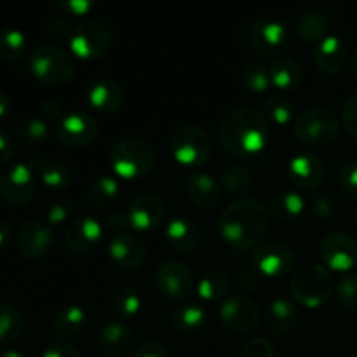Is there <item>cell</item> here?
I'll list each match as a JSON object with an SVG mask.
<instances>
[{
	"mask_svg": "<svg viewBox=\"0 0 357 357\" xmlns=\"http://www.w3.org/2000/svg\"><path fill=\"white\" fill-rule=\"evenodd\" d=\"M271 126L264 112L244 105L230 110L220 124V142L234 157H250L265 149Z\"/></svg>",
	"mask_w": 357,
	"mask_h": 357,
	"instance_id": "6da1fadb",
	"label": "cell"
},
{
	"mask_svg": "<svg viewBox=\"0 0 357 357\" xmlns=\"http://www.w3.org/2000/svg\"><path fill=\"white\" fill-rule=\"evenodd\" d=\"M268 227V209L255 197L234 201L220 215L218 230L223 241L234 250L244 251L261 241Z\"/></svg>",
	"mask_w": 357,
	"mask_h": 357,
	"instance_id": "7a4b0ae2",
	"label": "cell"
},
{
	"mask_svg": "<svg viewBox=\"0 0 357 357\" xmlns=\"http://www.w3.org/2000/svg\"><path fill=\"white\" fill-rule=\"evenodd\" d=\"M28 70L45 86H65L73 79L75 63L72 54L56 44H42L28 56Z\"/></svg>",
	"mask_w": 357,
	"mask_h": 357,
	"instance_id": "3957f363",
	"label": "cell"
},
{
	"mask_svg": "<svg viewBox=\"0 0 357 357\" xmlns=\"http://www.w3.org/2000/svg\"><path fill=\"white\" fill-rule=\"evenodd\" d=\"M291 295L300 305L309 307V309H319L333 293V281L331 275L323 265L310 264L300 265L291 275L289 281Z\"/></svg>",
	"mask_w": 357,
	"mask_h": 357,
	"instance_id": "277c9868",
	"label": "cell"
},
{
	"mask_svg": "<svg viewBox=\"0 0 357 357\" xmlns=\"http://www.w3.org/2000/svg\"><path fill=\"white\" fill-rule=\"evenodd\" d=\"M342 121L326 107H310L298 115L295 135L300 143L312 149H326L337 142Z\"/></svg>",
	"mask_w": 357,
	"mask_h": 357,
	"instance_id": "5b68a950",
	"label": "cell"
},
{
	"mask_svg": "<svg viewBox=\"0 0 357 357\" xmlns=\"http://www.w3.org/2000/svg\"><path fill=\"white\" fill-rule=\"evenodd\" d=\"M110 166L122 180H136L155 166V149L142 138H124L110 152Z\"/></svg>",
	"mask_w": 357,
	"mask_h": 357,
	"instance_id": "8992f818",
	"label": "cell"
},
{
	"mask_svg": "<svg viewBox=\"0 0 357 357\" xmlns=\"http://www.w3.org/2000/svg\"><path fill=\"white\" fill-rule=\"evenodd\" d=\"M114 28L101 17H89L79 23L73 31L70 54L80 59H98L114 45Z\"/></svg>",
	"mask_w": 357,
	"mask_h": 357,
	"instance_id": "52a82bcc",
	"label": "cell"
},
{
	"mask_svg": "<svg viewBox=\"0 0 357 357\" xmlns=\"http://www.w3.org/2000/svg\"><path fill=\"white\" fill-rule=\"evenodd\" d=\"M171 152L181 166L199 167L211 157V142L197 126H180L171 136Z\"/></svg>",
	"mask_w": 357,
	"mask_h": 357,
	"instance_id": "ba28073f",
	"label": "cell"
},
{
	"mask_svg": "<svg viewBox=\"0 0 357 357\" xmlns=\"http://www.w3.org/2000/svg\"><path fill=\"white\" fill-rule=\"evenodd\" d=\"M248 40L257 54L264 58H278L289 45V31L281 21L258 17L250 24Z\"/></svg>",
	"mask_w": 357,
	"mask_h": 357,
	"instance_id": "9c48e42d",
	"label": "cell"
},
{
	"mask_svg": "<svg viewBox=\"0 0 357 357\" xmlns=\"http://www.w3.org/2000/svg\"><path fill=\"white\" fill-rule=\"evenodd\" d=\"M35 174L28 164L16 162L0 173V197L14 208H24L35 195Z\"/></svg>",
	"mask_w": 357,
	"mask_h": 357,
	"instance_id": "30bf717a",
	"label": "cell"
},
{
	"mask_svg": "<svg viewBox=\"0 0 357 357\" xmlns=\"http://www.w3.org/2000/svg\"><path fill=\"white\" fill-rule=\"evenodd\" d=\"M251 265L264 278H281L288 274L295 265V253L282 241H265L255 250Z\"/></svg>",
	"mask_w": 357,
	"mask_h": 357,
	"instance_id": "8fae6325",
	"label": "cell"
},
{
	"mask_svg": "<svg viewBox=\"0 0 357 357\" xmlns=\"http://www.w3.org/2000/svg\"><path fill=\"white\" fill-rule=\"evenodd\" d=\"M218 316L222 323L234 333L253 331L260 323V307L246 295H230L220 303Z\"/></svg>",
	"mask_w": 357,
	"mask_h": 357,
	"instance_id": "7c38bea8",
	"label": "cell"
},
{
	"mask_svg": "<svg viewBox=\"0 0 357 357\" xmlns=\"http://www.w3.org/2000/svg\"><path fill=\"white\" fill-rule=\"evenodd\" d=\"M155 288L171 300H185L194 291V278L180 260H164L155 268Z\"/></svg>",
	"mask_w": 357,
	"mask_h": 357,
	"instance_id": "4fadbf2b",
	"label": "cell"
},
{
	"mask_svg": "<svg viewBox=\"0 0 357 357\" xmlns=\"http://www.w3.org/2000/svg\"><path fill=\"white\" fill-rule=\"evenodd\" d=\"M319 255L331 271L347 272L357 264V243L349 234L335 230L321 239Z\"/></svg>",
	"mask_w": 357,
	"mask_h": 357,
	"instance_id": "5bb4252c",
	"label": "cell"
},
{
	"mask_svg": "<svg viewBox=\"0 0 357 357\" xmlns=\"http://www.w3.org/2000/svg\"><path fill=\"white\" fill-rule=\"evenodd\" d=\"M56 138L72 149H80L93 143L98 136V122L86 112H70L56 124Z\"/></svg>",
	"mask_w": 357,
	"mask_h": 357,
	"instance_id": "9a60e30c",
	"label": "cell"
},
{
	"mask_svg": "<svg viewBox=\"0 0 357 357\" xmlns=\"http://www.w3.org/2000/svg\"><path fill=\"white\" fill-rule=\"evenodd\" d=\"M288 176L300 190L314 192L326 178V164L317 153L300 152L289 159Z\"/></svg>",
	"mask_w": 357,
	"mask_h": 357,
	"instance_id": "2e32d148",
	"label": "cell"
},
{
	"mask_svg": "<svg viewBox=\"0 0 357 357\" xmlns=\"http://www.w3.org/2000/svg\"><path fill=\"white\" fill-rule=\"evenodd\" d=\"M17 251L26 260H40L51 251L52 230L51 225L42 220H30L21 227L17 234Z\"/></svg>",
	"mask_w": 357,
	"mask_h": 357,
	"instance_id": "e0dca14e",
	"label": "cell"
},
{
	"mask_svg": "<svg viewBox=\"0 0 357 357\" xmlns=\"http://www.w3.org/2000/svg\"><path fill=\"white\" fill-rule=\"evenodd\" d=\"M108 257L122 271H138L145 264L146 248L135 234H117L108 243Z\"/></svg>",
	"mask_w": 357,
	"mask_h": 357,
	"instance_id": "ac0fdd59",
	"label": "cell"
},
{
	"mask_svg": "<svg viewBox=\"0 0 357 357\" xmlns=\"http://www.w3.org/2000/svg\"><path fill=\"white\" fill-rule=\"evenodd\" d=\"M101 236H103V229L100 222L91 216H82V218L73 220L65 230V244L72 253L86 255L100 244Z\"/></svg>",
	"mask_w": 357,
	"mask_h": 357,
	"instance_id": "d6986e66",
	"label": "cell"
},
{
	"mask_svg": "<svg viewBox=\"0 0 357 357\" xmlns=\"http://www.w3.org/2000/svg\"><path fill=\"white\" fill-rule=\"evenodd\" d=\"M164 211H166V208H164V202L159 195H138L128 209L131 229L142 230V232H149V230L155 229V227L162 222Z\"/></svg>",
	"mask_w": 357,
	"mask_h": 357,
	"instance_id": "ffe728a7",
	"label": "cell"
},
{
	"mask_svg": "<svg viewBox=\"0 0 357 357\" xmlns=\"http://www.w3.org/2000/svg\"><path fill=\"white\" fill-rule=\"evenodd\" d=\"M28 166L33 171L35 178H40L42 183L54 190H65L72 185L73 173L68 164L56 159H47V157L35 153L28 159Z\"/></svg>",
	"mask_w": 357,
	"mask_h": 357,
	"instance_id": "44dd1931",
	"label": "cell"
},
{
	"mask_svg": "<svg viewBox=\"0 0 357 357\" xmlns=\"http://www.w3.org/2000/svg\"><path fill=\"white\" fill-rule=\"evenodd\" d=\"M166 241L174 251L181 255H190L201 248L202 234L197 223L185 216L173 218L166 225Z\"/></svg>",
	"mask_w": 357,
	"mask_h": 357,
	"instance_id": "7402d4cb",
	"label": "cell"
},
{
	"mask_svg": "<svg viewBox=\"0 0 357 357\" xmlns=\"http://www.w3.org/2000/svg\"><path fill=\"white\" fill-rule=\"evenodd\" d=\"M135 333L124 321H112L107 323L96 335V347L101 354L117 357L131 349Z\"/></svg>",
	"mask_w": 357,
	"mask_h": 357,
	"instance_id": "603a6c76",
	"label": "cell"
},
{
	"mask_svg": "<svg viewBox=\"0 0 357 357\" xmlns=\"http://www.w3.org/2000/svg\"><path fill=\"white\" fill-rule=\"evenodd\" d=\"M298 324V309L288 298H275L265 310V328L275 337L289 335Z\"/></svg>",
	"mask_w": 357,
	"mask_h": 357,
	"instance_id": "cb8c5ba5",
	"label": "cell"
},
{
	"mask_svg": "<svg viewBox=\"0 0 357 357\" xmlns=\"http://www.w3.org/2000/svg\"><path fill=\"white\" fill-rule=\"evenodd\" d=\"M314 59L324 73H340L349 61L347 45L337 35H328L314 49Z\"/></svg>",
	"mask_w": 357,
	"mask_h": 357,
	"instance_id": "d4e9b609",
	"label": "cell"
},
{
	"mask_svg": "<svg viewBox=\"0 0 357 357\" xmlns=\"http://www.w3.org/2000/svg\"><path fill=\"white\" fill-rule=\"evenodd\" d=\"M87 101L100 114H115L124 105V91L115 80H94L87 89Z\"/></svg>",
	"mask_w": 357,
	"mask_h": 357,
	"instance_id": "484cf974",
	"label": "cell"
},
{
	"mask_svg": "<svg viewBox=\"0 0 357 357\" xmlns=\"http://www.w3.org/2000/svg\"><path fill=\"white\" fill-rule=\"evenodd\" d=\"M333 26V16L324 7H310L303 10L298 17V33L303 40L317 42L328 37V31Z\"/></svg>",
	"mask_w": 357,
	"mask_h": 357,
	"instance_id": "4316f807",
	"label": "cell"
},
{
	"mask_svg": "<svg viewBox=\"0 0 357 357\" xmlns=\"http://www.w3.org/2000/svg\"><path fill=\"white\" fill-rule=\"evenodd\" d=\"M187 194L199 208H213L222 197V185L206 173H195L187 181Z\"/></svg>",
	"mask_w": 357,
	"mask_h": 357,
	"instance_id": "83f0119b",
	"label": "cell"
},
{
	"mask_svg": "<svg viewBox=\"0 0 357 357\" xmlns=\"http://www.w3.org/2000/svg\"><path fill=\"white\" fill-rule=\"evenodd\" d=\"M271 84L281 91H293L302 82L303 72L298 63L293 58H278L272 63L271 70Z\"/></svg>",
	"mask_w": 357,
	"mask_h": 357,
	"instance_id": "f1b7e54d",
	"label": "cell"
},
{
	"mask_svg": "<svg viewBox=\"0 0 357 357\" xmlns=\"http://www.w3.org/2000/svg\"><path fill=\"white\" fill-rule=\"evenodd\" d=\"M208 321V310L201 307L199 303H187L178 309H174L171 316L174 330L183 335H192L201 330Z\"/></svg>",
	"mask_w": 357,
	"mask_h": 357,
	"instance_id": "f546056e",
	"label": "cell"
},
{
	"mask_svg": "<svg viewBox=\"0 0 357 357\" xmlns=\"http://www.w3.org/2000/svg\"><path fill=\"white\" fill-rule=\"evenodd\" d=\"M230 278L223 271H208L197 282V293L206 302H220L225 300L230 291Z\"/></svg>",
	"mask_w": 357,
	"mask_h": 357,
	"instance_id": "4dcf8cb0",
	"label": "cell"
},
{
	"mask_svg": "<svg viewBox=\"0 0 357 357\" xmlns=\"http://www.w3.org/2000/svg\"><path fill=\"white\" fill-rule=\"evenodd\" d=\"M86 326V312L79 305H68L56 314L52 330L59 338H75Z\"/></svg>",
	"mask_w": 357,
	"mask_h": 357,
	"instance_id": "1f68e13d",
	"label": "cell"
},
{
	"mask_svg": "<svg viewBox=\"0 0 357 357\" xmlns=\"http://www.w3.org/2000/svg\"><path fill=\"white\" fill-rule=\"evenodd\" d=\"M24 317L13 303H0V345H10L23 335Z\"/></svg>",
	"mask_w": 357,
	"mask_h": 357,
	"instance_id": "d6a6232c",
	"label": "cell"
},
{
	"mask_svg": "<svg viewBox=\"0 0 357 357\" xmlns=\"http://www.w3.org/2000/svg\"><path fill=\"white\" fill-rule=\"evenodd\" d=\"M305 211V199L293 190H284L271 202V213L279 222H293Z\"/></svg>",
	"mask_w": 357,
	"mask_h": 357,
	"instance_id": "836d02e7",
	"label": "cell"
},
{
	"mask_svg": "<svg viewBox=\"0 0 357 357\" xmlns=\"http://www.w3.org/2000/svg\"><path fill=\"white\" fill-rule=\"evenodd\" d=\"M28 38L20 28H3L0 31V58L16 63L26 56Z\"/></svg>",
	"mask_w": 357,
	"mask_h": 357,
	"instance_id": "e575fe53",
	"label": "cell"
},
{
	"mask_svg": "<svg viewBox=\"0 0 357 357\" xmlns=\"http://www.w3.org/2000/svg\"><path fill=\"white\" fill-rule=\"evenodd\" d=\"M121 192V185L115 178L112 176H101L94 180L87 188V201L93 208H108L114 204Z\"/></svg>",
	"mask_w": 357,
	"mask_h": 357,
	"instance_id": "d590c367",
	"label": "cell"
},
{
	"mask_svg": "<svg viewBox=\"0 0 357 357\" xmlns=\"http://www.w3.org/2000/svg\"><path fill=\"white\" fill-rule=\"evenodd\" d=\"M253 171L244 164L229 166L222 173V188L227 195H243L253 187Z\"/></svg>",
	"mask_w": 357,
	"mask_h": 357,
	"instance_id": "8d00e7d4",
	"label": "cell"
},
{
	"mask_svg": "<svg viewBox=\"0 0 357 357\" xmlns=\"http://www.w3.org/2000/svg\"><path fill=\"white\" fill-rule=\"evenodd\" d=\"M49 128L47 122L42 117H26L17 124L16 139L23 146L33 149V146L42 145L47 139Z\"/></svg>",
	"mask_w": 357,
	"mask_h": 357,
	"instance_id": "74e56055",
	"label": "cell"
},
{
	"mask_svg": "<svg viewBox=\"0 0 357 357\" xmlns=\"http://www.w3.org/2000/svg\"><path fill=\"white\" fill-rule=\"evenodd\" d=\"M264 115L275 126H286L295 115V103L286 94H274L264 101Z\"/></svg>",
	"mask_w": 357,
	"mask_h": 357,
	"instance_id": "f35d334b",
	"label": "cell"
},
{
	"mask_svg": "<svg viewBox=\"0 0 357 357\" xmlns=\"http://www.w3.org/2000/svg\"><path fill=\"white\" fill-rule=\"evenodd\" d=\"M139 309H142V298H139L136 289L122 288L115 293L114 312L117 314L122 321L132 319L135 316H138Z\"/></svg>",
	"mask_w": 357,
	"mask_h": 357,
	"instance_id": "ab89813d",
	"label": "cell"
},
{
	"mask_svg": "<svg viewBox=\"0 0 357 357\" xmlns=\"http://www.w3.org/2000/svg\"><path fill=\"white\" fill-rule=\"evenodd\" d=\"M337 302L344 310L357 312V272H351L338 281Z\"/></svg>",
	"mask_w": 357,
	"mask_h": 357,
	"instance_id": "60d3db41",
	"label": "cell"
},
{
	"mask_svg": "<svg viewBox=\"0 0 357 357\" xmlns=\"http://www.w3.org/2000/svg\"><path fill=\"white\" fill-rule=\"evenodd\" d=\"M243 84L253 93H264L271 86V73L260 63H250L243 72Z\"/></svg>",
	"mask_w": 357,
	"mask_h": 357,
	"instance_id": "b9f144b4",
	"label": "cell"
},
{
	"mask_svg": "<svg viewBox=\"0 0 357 357\" xmlns=\"http://www.w3.org/2000/svg\"><path fill=\"white\" fill-rule=\"evenodd\" d=\"M342 126L351 138L357 142V93L351 94L342 107Z\"/></svg>",
	"mask_w": 357,
	"mask_h": 357,
	"instance_id": "7bdbcfd3",
	"label": "cell"
},
{
	"mask_svg": "<svg viewBox=\"0 0 357 357\" xmlns=\"http://www.w3.org/2000/svg\"><path fill=\"white\" fill-rule=\"evenodd\" d=\"M338 185L351 197L357 199V160L345 162L338 171Z\"/></svg>",
	"mask_w": 357,
	"mask_h": 357,
	"instance_id": "ee69618b",
	"label": "cell"
},
{
	"mask_svg": "<svg viewBox=\"0 0 357 357\" xmlns=\"http://www.w3.org/2000/svg\"><path fill=\"white\" fill-rule=\"evenodd\" d=\"M72 209H73L72 199L68 197L56 199L47 209V223L52 227V225H59V223L66 222L68 216L72 215Z\"/></svg>",
	"mask_w": 357,
	"mask_h": 357,
	"instance_id": "f6af8a7d",
	"label": "cell"
},
{
	"mask_svg": "<svg viewBox=\"0 0 357 357\" xmlns=\"http://www.w3.org/2000/svg\"><path fill=\"white\" fill-rule=\"evenodd\" d=\"M77 24H73L68 17L65 16H54L49 20L47 31L51 37L58 38V40H72L73 31H75Z\"/></svg>",
	"mask_w": 357,
	"mask_h": 357,
	"instance_id": "bcb514c9",
	"label": "cell"
},
{
	"mask_svg": "<svg viewBox=\"0 0 357 357\" xmlns=\"http://www.w3.org/2000/svg\"><path fill=\"white\" fill-rule=\"evenodd\" d=\"M241 357H274V347L267 338L255 337L244 344Z\"/></svg>",
	"mask_w": 357,
	"mask_h": 357,
	"instance_id": "7dc6e473",
	"label": "cell"
},
{
	"mask_svg": "<svg viewBox=\"0 0 357 357\" xmlns=\"http://www.w3.org/2000/svg\"><path fill=\"white\" fill-rule=\"evenodd\" d=\"M56 7L73 16H84V14H89L96 7V3L91 0H61V2H56Z\"/></svg>",
	"mask_w": 357,
	"mask_h": 357,
	"instance_id": "c3c4849f",
	"label": "cell"
},
{
	"mask_svg": "<svg viewBox=\"0 0 357 357\" xmlns=\"http://www.w3.org/2000/svg\"><path fill=\"white\" fill-rule=\"evenodd\" d=\"M42 357H82L80 352L77 351L73 345L66 344V342H52L42 352Z\"/></svg>",
	"mask_w": 357,
	"mask_h": 357,
	"instance_id": "681fc988",
	"label": "cell"
},
{
	"mask_svg": "<svg viewBox=\"0 0 357 357\" xmlns=\"http://www.w3.org/2000/svg\"><path fill=\"white\" fill-rule=\"evenodd\" d=\"M310 209H312V213L317 218L326 220L333 216L335 204L330 197H326V195H314L312 202H310Z\"/></svg>",
	"mask_w": 357,
	"mask_h": 357,
	"instance_id": "f907efd6",
	"label": "cell"
},
{
	"mask_svg": "<svg viewBox=\"0 0 357 357\" xmlns=\"http://www.w3.org/2000/svg\"><path fill=\"white\" fill-rule=\"evenodd\" d=\"M135 357H169V354L160 342L143 340L135 351Z\"/></svg>",
	"mask_w": 357,
	"mask_h": 357,
	"instance_id": "816d5d0a",
	"label": "cell"
},
{
	"mask_svg": "<svg viewBox=\"0 0 357 357\" xmlns=\"http://www.w3.org/2000/svg\"><path fill=\"white\" fill-rule=\"evenodd\" d=\"M107 227L115 234H124L126 230L131 227L129 223V216L128 213H121V211H114L107 216Z\"/></svg>",
	"mask_w": 357,
	"mask_h": 357,
	"instance_id": "f5cc1de1",
	"label": "cell"
},
{
	"mask_svg": "<svg viewBox=\"0 0 357 357\" xmlns=\"http://www.w3.org/2000/svg\"><path fill=\"white\" fill-rule=\"evenodd\" d=\"M40 114L44 117V121H61L63 117V108L58 101L54 100H45L40 103Z\"/></svg>",
	"mask_w": 357,
	"mask_h": 357,
	"instance_id": "db71d44e",
	"label": "cell"
},
{
	"mask_svg": "<svg viewBox=\"0 0 357 357\" xmlns=\"http://www.w3.org/2000/svg\"><path fill=\"white\" fill-rule=\"evenodd\" d=\"M14 153V143L3 129H0V166L7 164Z\"/></svg>",
	"mask_w": 357,
	"mask_h": 357,
	"instance_id": "11a10c76",
	"label": "cell"
},
{
	"mask_svg": "<svg viewBox=\"0 0 357 357\" xmlns=\"http://www.w3.org/2000/svg\"><path fill=\"white\" fill-rule=\"evenodd\" d=\"M258 281H260V274H258L255 268H251V271L241 274L239 284L244 291H253V289L258 286Z\"/></svg>",
	"mask_w": 357,
	"mask_h": 357,
	"instance_id": "9f6ffc18",
	"label": "cell"
},
{
	"mask_svg": "<svg viewBox=\"0 0 357 357\" xmlns=\"http://www.w3.org/2000/svg\"><path fill=\"white\" fill-rule=\"evenodd\" d=\"M10 234H13V230H10L9 222L0 218V251L7 246V243H9L10 239Z\"/></svg>",
	"mask_w": 357,
	"mask_h": 357,
	"instance_id": "6f0895ef",
	"label": "cell"
},
{
	"mask_svg": "<svg viewBox=\"0 0 357 357\" xmlns=\"http://www.w3.org/2000/svg\"><path fill=\"white\" fill-rule=\"evenodd\" d=\"M9 110H10L9 96H7L6 93H2V91H0V121L7 117V114H9Z\"/></svg>",
	"mask_w": 357,
	"mask_h": 357,
	"instance_id": "680465c9",
	"label": "cell"
},
{
	"mask_svg": "<svg viewBox=\"0 0 357 357\" xmlns=\"http://www.w3.org/2000/svg\"><path fill=\"white\" fill-rule=\"evenodd\" d=\"M347 70L351 73V77L354 80H357V51L349 54V61H347Z\"/></svg>",
	"mask_w": 357,
	"mask_h": 357,
	"instance_id": "91938a15",
	"label": "cell"
},
{
	"mask_svg": "<svg viewBox=\"0 0 357 357\" xmlns=\"http://www.w3.org/2000/svg\"><path fill=\"white\" fill-rule=\"evenodd\" d=\"M0 357H26V356L21 354L20 351H14V349H7V351L0 352Z\"/></svg>",
	"mask_w": 357,
	"mask_h": 357,
	"instance_id": "94428289",
	"label": "cell"
},
{
	"mask_svg": "<svg viewBox=\"0 0 357 357\" xmlns=\"http://www.w3.org/2000/svg\"><path fill=\"white\" fill-rule=\"evenodd\" d=\"M354 220H356V223H357V209H356V213H354Z\"/></svg>",
	"mask_w": 357,
	"mask_h": 357,
	"instance_id": "6125c7cd",
	"label": "cell"
}]
</instances>
